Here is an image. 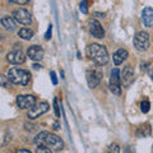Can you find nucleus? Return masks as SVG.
I'll return each instance as SVG.
<instances>
[{"mask_svg":"<svg viewBox=\"0 0 153 153\" xmlns=\"http://www.w3.org/2000/svg\"><path fill=\"white\" fill-rule=\"evenodd\" d=\"M5 78H7V76H1V83H3V87H7V88H9V87H10V84H8V83H7Z\"/></svg>","mask_w":153,"mask_h":153,"instance_id":"obj_26","label":"nucleus"},{"mask_svg":"<svg viewBox=\"0 0 153 153\" xmlns=\"http://www.w3.org/2000/svg\"><path fill=\"white\" fill-rule=\"evenodd\" d=\"M35 144L37 147H46L51 152H59L64 149V142L60 137L51 134L49 131H41L38 133L35 138Z\"/></svg>","mask_w":153,"mask_h":153,"instance_id":"obj_1","label":"nucleus"},{"mask_svg":"<svg viewBox=\"0 0 153 153\" xmlns=\"http://www.w3.org/2000/svg\"><path fill=\"white\" fill-rule=\"evenodd\" d=\"M142 21H143V25L146 27H153V9L147 7L143 9V13H142Z\"/></svg>","mask_w":153,"mask_h":153,"instance_id":"obj_14","label":"nucleus"},{"mask_svg":"<svg viewBox=\"0 0 153 153\" xmlns=\"http://www.w3.org/2000/svg\"><path fill=\"white\" fill-rule=\"evenodd\" d=\"M33 35H35V32H33L32 30H30V28H21V30L18 31V36L22 38V40H31V38L33 37Z\"/></svg>","mask_w":153,"mask_h":153,"instance_id":"obj_17","label":"nucleus"},{"mask_svg":"<svg viewBox=\"0 0 153 153\" xmlns=\"http://www.w3.org/2000/svg\"><path fill=\"white\" fill-rule=\"evenodd\" d=\"M37 153H49V152H51L49 148H46V147H38V149L36 151Z\"/></svg>","mask_w":153,"mask_h":153,"instance_id":"obj_24","label":"nucleus"},{"mask_svg":"<svg viewBox=\"0 0 153 153\" xmlns=\"http://www.w3.org/2000/svg\"><path fill=\"white\" fill-rule=\"evenodd\" d=\"M88 30H89V33L94 38H103L105 37V30L102 28L101 23L98 21H96V19H91L88 22Z\"/></svg>","mask_w":153,"mask_h":153,"instance_id":"obj_10","label":"nucleus"},{"mask_svg":"<svg viewBox=\"0 0 153 153\" xmlns=\"http://www.w3.org/2000/svg\"><path fill=\"white\" fill-rule=\"evenodd\" d=\"M137 135L140 137V138L149 137L151 135V125H149V124H144V125H142L139 129H138Z\"/></svg>","mask_w":153,"mask_h":153,"instance_id":"obj_18","label":"nucleus"},{"mask_svg":"<svg viewBox=\"0 0 153 153\" xmlns=\"http://www.w3.org/2000/svg\"><path fill=\"white\" fill-rule=\"evenodd\" d=\"M44 54H45L44 49H42L41 46H38V45H33L31 47H28V50H27V56L30 57L31 60H33V61L42 60Z\"/></svg>","mask_w":153,"mask_h":153,"instance_id":"obj_12","label":"nucleus"},{"mask_svg":"<svg viewBox=\"0 0 153 153\" xmlns=\"http://www.w3.org/2000/svg\"><path fill=\"white\" fill-rule=\"evenodd\" d=\"M10 1L16 3V4H19V5H25V4H27L30 0H10Z\"/></svg>","mask_w":153,"mask_h":153,"instance_id":"obj_25","label":"nucleus"},{"mask_svg":"<svg viewBox=\"0 0 153 153\" xmlns=\"http://www.w3.org/2000/svg\"><path fill=\"white\" fill-rule=\"evenodd\" d=\"M149 108H151V103H149V101L144 100V101L140 103V110H142V112H143V114H147L148 111H149Z\"/></svg>","mask_w":153,"mask_h":153,"instance_id":"obj_19","label":"nucleus"},{"mask_svg":"<svg viewBox=\"0 0 153 153\" xmlns=\"http://www.w3.org/2000/svg\"><path fill=\"white\" fill-rule=\"evenodd\" d=\"M0 23H1V26H3L4 30H7L9 32H12V31L16 30V23H14V19L10 18L9 16L3 17L1 19H0Z\"/></svg>","mask_w":153,"mask_h":153,"instance_id":"obj_16","label":"nucleus"},{"mask_svg":"<svg viewBox=\"0 0 153 153\" xmlns=\"http://www.w3.org/2000/svg\"><path fill=\"white\" fill-rule=\"evenodd\" d=\"M111 151H114V152H120V149H119V146H116V144L111 146Z\"/></svg>","mask_w":153,"mask_h":153,"instance_id":"obj_28","label":"nucleus"},{"mask_svg":"<svg viewBox=\"0 0 153 153\" xmlns=\"http://www.w3.org/2000/svg\"><path fill=\"white\" fill-rule=\"evenodd\" d=\"M134 47L138 51H146L149 49V35L144 31L138 32L134 37Z\"/></svg>","mask_w":153,"mask_h":153,"instance_id":"obj_5","label":"nucleus"},{"mask_svg":"<svg viewBox=\"0 0 153 153\" xmlns=\"http://www.w3.org/2000/svg\"><path fill=\"white\" fill-rule=\"evenodd\" d=\"M17 105L22 110L31 108L32 106L36 105V97L32 94H21L17 97Z\"/></svg>","mask_w":153,"mask_h":153,"instance_id":"obj_9","label":"nucleus"},{"mask_svg":"<svg viewBox=\"0 0 153 153\" xmlns=\"http://www.w3.org/2000/svg\"><path fill=\"white\" fill-rule=\"evenodd\" d=\"M128 56H129V52L125 49H119V50H116V51H115V54H114V56H112L115 65L123 64L124 61L128 59Z\"/></svg>","mask_w":153,"mask_h":153,"instance_id":"obj_15","label":"nucleus"},{"mask_svg":"<svg viewBox=\"0 0 153 153\" xmlns=\"http://www.w3.org/2000/svg\"><path fill=\"white\" fill-rule=\"evenodd\" d=\"M80 12L87 14L88 13V4H87V0H82V3H80Z\"/></svg>","mask_w":153,"mask_h":153,"instance_id":"obj_20","label":"nucleus"},{"mask_svg":"<svg viewBox=\"0 0 153 153\" xmlns=\"http://www.w3.org/2000/svg\"><path fill=\"white\" fill-rule=\"evenodd\" d=\"M85 79H87V83H88L89 88H96L102 79V71H100V70H87V73H85Z\"/></svg>","mask_w":153,"mask_h":153,"instance_id":"obj_8","label":"nucleus"},{"mask_svg":"<svg viewBox=\"0 0 153 153\" xmlns=\"http://www.w3.org/2000/svg\"><path fill=\"white\" fill-rule=\"evenodd\" d=\"M49 110H50V105L47 102H38V103L35 105V106H32L30 110H28L27 117L30 119V120H35V119L40 117L41 115L46 114Z\"/></svg>","mask_w":153,"mask_h":153,"instance_id":"obj_4","label":"nucleus"},{"mask_svg":"<svg viewBox=\"0 0 153 153\" xmlns=\"http://www.w3.org/2000/svg\"><path fill=\"white\" fill-rule=\"evenodd\" d=\"M148 74H149L151 79L153 80V65H152V66H149V69H148Z\"/></svg>","mask_w":153,"mask_h":153,"instance_id":"obj_27","label":"nucleus"},{"mask_svg":"<svg viewBox=\"0 0 153 153\" xmlns=\"http://www.w3.org/2000/svg\"><path fill=\"white\" fill-rule=\"evenodd\" d=\"M87 55L97 65L102 66L108 63V52L106 47L100 44H92L87 47Z\"/></svg>","mask_w":153,"mask_h":153,"instance_id":"obj_2","label":"nucleus"},{"mask_svg":"<svg viewBox=\"0 0 153 153\" xmlns=\"http://www.w3.org/2000/svg\"><path fill=\"white\" fill-rule=\"evenodd\" d=\"M51 33H52V25L49 26V28H47V32L45 33V40L49 41L50 38H51Z\"/></svg>","mask_w":153,"mask_h":153,"instance_id":"obj_22","label":"nucleus"},{"mask_svg":"<svg viewBox=\"0 0 153 153\" xmlns=\"http://www.w3.org/2000/svg\"><path fill=\"white\" fill-rule=\"evenodd\" d=\"M7 60L13 65H21L26 61V56L22 50H13L7 55Z\"/></svg>","mask_w":153,"mask_h":153,"instance_id":"obj_11","label":"nucleus"},{"mask_svg":"<svg viewBox=\"0 0 153 153\" xmlns=\"http://www.w3.org/2000/svg\"><path fill=\"white\" fill-rule=\"evenodd\" d=\"M33 66H35V69H40V65H37V64H35Z\"/></svg>","mask_w":153,"mask_h":153,"instance_id":"obj_31","label":"nucleus"},{"mask_svg":"<svg viewBox=\"0 0 153 153\" xmlns=\"http://www.w3.org/2000/svg\"><path fill=\"white\" fill-rule=\"evenodd\" d=\"M13 18L14 21L21 23L23 26H30L32 23V16L31 13L26 10V9H16V10L13 12Z\"/></svg>","mask_w":153,"mask_h":153,"instance_id":"obj_7","label":"nucleus"},{"mask_svg":"<svg viewBox=\"0 0 153 153\" xmlns=\"http://www.w3.org/2000/svg\"><path fill=\"white\" fill-rule=\"evenodd\" d=\"M17 152H18V153H30L31 151H28V149H18Z\"/></svg>","mask_w":153,"mask_h":153,"instance_id":"obj_30","label":"nucleus"},{"mask_svg":"<svg viewBox=\"0 0 153 153\" xmlns=\"http://www.w3.org/2000/svg\"><path fill=\"white\" fill-rule=\"evenodd\" d=\"M8 79L12 83L18 84V85H27L31 80V74L28 70L19 69V68H12L8 70L7 73Z\"/></svg>","mask_w":153,"mask_h":153,"instance_id":"obj_3","label":"nucleus"},{"mask_svg":"<svg viewBox=\"0 0 153 153\" xmlns=\"http://www.w3.org/2000/svg\"><path fill=\"white\" fill-rule=\"evenodd\" d=\"M110 89L115 94L121 93V71L117 68H115L111 71V76H110Z\"/></svg>","mask_w":153,"mask_h":153,"instance_id":"obj_6","label":"nucleus"},{"mask_svg":"<svg viewBox=\"0 0 153 153\" xmlns=\"http://www.w3.org/2000/svg\"><path fill=\"white\" fill-rule=\"evenodd\" d=\"M54 110H55V115L59 117L60 116V108H59V105H57V98H54Z\"/></svg>","mask_w":153,"mask_h":153,"instance_id":"obj_21","label":"nucleus"},{"mask_svg":"<svg viewBox=\"0 0 153 153\" xmlns=\"http://www.w3.org/2000/svg\"><path fill=\"white\" fill-rule=\"evenodd\" d=\"M121 80H123V84L125 85L126 88L133 83V80H134V70H133L131 66L128 65V66L124 68L123 74H121Z\"/></svg>","mask_w":153,"mask_h":153,"instance_id":"obj_13","label":"nucleus"},{"mask_svg":"<svg viewBox=\"0 0 153 153\" xmlns=\"http://www.w3.org/2000/svg\"><path fill=\"white\" fill-rule=\"evenodd\" d=\"M50 76H51V82H52V84H54V85H56V84H57L56 73H55V71H51V73H50Z\"/></svg>","mask_w":153,"mask_h":153,"instance_id":"obj_23","label":"nucleus"},{"mask_svg":"<svg viewBox=\"0 0 153 153\" xmlns=\"http://www.w3.org/2000/svg\"><path fill=\"white\" fill-rule=\"evenodd\" d=\"M26 126H27V130H31V131L35 130V125H31V126H30L28 124H26Z\"/></svg>","mask_w":153,"mask_h":153,"instance_id":"obj_29","label":"nucleus"}]
</instances>
